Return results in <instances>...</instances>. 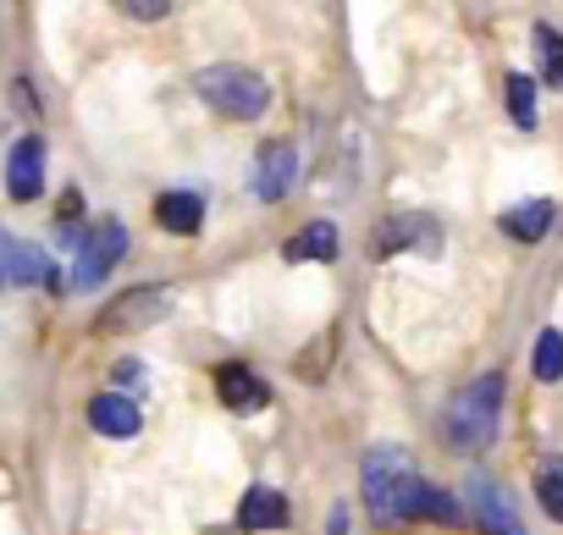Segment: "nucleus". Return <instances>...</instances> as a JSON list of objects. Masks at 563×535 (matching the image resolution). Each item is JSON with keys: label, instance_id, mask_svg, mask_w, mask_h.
Listing matches in <instances>:
<instances>
[{"label": "nucleus", "instance_id": "1", "mask_svg": "<svg viewBox=\"0 0 563 535\" xmlns=\"http://www.w3.org/2000/svg\"><path fill=\"white\" fill-rule=\"evenodd\" d=\"M365 502H371L376 524H404V519H426L431 486L409 469L404 447H376L365 458Z\"/></svg>", "mask_w": 563, "mask_h": 535}, {"label": "nucleus", "instance_id": "17", "mask_svg": "<svg viewBox=\"0 0 563 535\" xmlns=\"http://www.w3.org/2000/svg\"><path fill=\"white\" fill-rule=\"evenodd\" d=\"M530 40H536V67H541V78H547V83H563V34H558L552 23H536Z\"/></svg>", "mask_w": 563, "mask_h": 535}, {"label": "nucleus", "instance_id": "19", "mask_svg": "<svg viewBox=\"0 0 563 535\" xmlns=\"http://www.w3.org/2000/svg\"><path fill=\"white\" fill-rule=\"evenodd\" d=\"M508 116H514L519 127H536V83H530L525 73L508 78Z\"/></svg>", "mask_w": 563, "mask_h": 535}, {"label": "nucleus", "instance_id": "14", "mask_svg": "<svg viewBox=\"0 0 563 535\" xmlns=\"http://www.w3.org/2000/svg\"><path fill=\"white\" fill-rule=\"evenodd\" d=\"M497 226L514 237V243H541L547 226H552V199H530V204H514L497 215Z\"/></svg>", "mask_w": 563, "mask_h": 535}, {"label": "nucleus", "instance_id": "23", "mask_svg": "<svg viewBox=\"0 0 563 535\" xmlns=\"http://www.w3.org/2000/svg\"><path fill=\"white\" fill-rule=\"evenodd\" d=\"M111 376H117V387H139V381H144V365H133V359H122V365H117Z\"/></svg>", "mask_w": 563, "mask_h": 535}, {"label": "nucleus", "instance_id": "11", "mask_svg": "<svg viewBox=\"0 0 563 535\" xmlns=\"http://www.w3.org/2000/svg\"><path fill=\"white\" fill-rule=\"evenodd\" d=\"M216 398L227 409H260L271 398V387L249 370V365H216Z\"/></svg>", "mask_w": 563, "mask_h": 535}, {"label": "nucleus", "instance_id": "18", "mask_svg": "<svg viewBox=\"0 0 563 535\" xmlns=\"http://www.w3.org/2000/svg\"><path fill=\"white\" fill-rule=\"evenodd\" d=\"M536 502H541L552 519H563V464H558V458H547V464L536 469Z\"/></svg>", "mask_w": 563, "mask_h": 535}, {"label": "nucleus", "instance_id": "13", "mask_svg": "<svg viewBox=\"0 0 563 535\" xmlns=\"http://www.w3.org/2000/svg\"><path fill=\"white\" fill-rule=\"evenodd\" d=\"M89 425H95L100 436H133V431H139V403L122 398V392H100V398L89 403Z\"/></svg>", "mask_w": 563, "mask_h": 535}, {"label": "nucleus", "instance_id": "21", "mask_svg": "<svg viewBox=\"0 0 563 535\" xmlns=\"http://www.w3.org/2000/svg\"><path fill=\"white\" fill-rule=\"evenodd\" d=\"M327 354H332V332L316 343V354H299V376H305V381H327V376H321V370H327Z\"/></svg>", "mask_w": 563, "mask_h": 535}, {"label": "nucleus", "instance_id": "3", "mask_svg": "<svg viewBox=\"0 0 563 535\" xmlns=\"http://www.w3.org/2000/svg\"><path fill=\"white\" fill-rule=\"evenodd\" d=\"M194 94H199L205 105H216L221 116H232V122H254V116L271 105V89H265L249 67H205V73L194 78Z\"/></svg>", "mask_w": 563, "mask_h": 535}, {"label": "nucleus", "instance_id": "24", "mask_svg": "<svg viewBox=\"0 0 563 535\" xmlns=\"http://www.w3.org/2000/svg\"><path fill=\"white\" fill-rule=\"evenodd\" d=\"M221 535H227V530H221Z\"/></svg>", "mask_w": 563, "mask_h": 535}, {"label": "nucleus", "instance_id": "22", "mask_svg": "<svg viewBox=\"0 0 563 535\" xmlns=\"http://www.w3.org/2000/svg\"><path fill=\"white\" fill-rule=\"evenodd\" d=\"M122 12H128V18H139V23H155V18H166L172 7H166V0H128Z\"/></svg>", "mask_w": 563, "mask_h": 535}, {"label": "nucleus", "instance_id": "4", "mask_svg": "<svg viewBox=\"0 0 563 535\" xmlns=\"http://www.w3.org/2000/svg\"><path fill=\"white\" fill-rule=\"evenodd\" d=\"M166 315H172V293L155 288V282H144V288L117 293V299L95 315V332H100V337H117V332H150V326L166 321Z\"/></svg>", "mask_w": 563, "mask_h": 535}, {"label": "nucleus", "instance_id": "5", "mask_svg": "<svg viewBox=\"0 0 563 535\" xmlns=\"http://www.w3.org/2000/svg\"><path fill=\"white\" fill-rule=\"evenodd\" d=\"M128 254V226L117 215L95 221L78 243V265H73V288H100L111 271H117V259Z\"/></svg>", "mask_w": 563, "mask_h": 535}, {"label": "nucleus", "instance_id": "8", "mask_svg": "<svg viewBox=\"0 0 563 535\" xmlns=\"http://www.w3.org/2000/svg\"><path fill=\"white\" fill-rule=\"evenodd\" d=\"M294 171H299V149H294V144H282V138L265 144V149L254 155V177H249V182H254V199H260V204H276L282 193H288Z\"/></svg>", "mask_w": 563, "mask_h": 535}, {"label": "nucleus", "instance_id": "12", "mask_svg": "<svg viewBox=\"0 0 563 535\" xmlns=\"http://www.w3.org/2000/svg\"><path fill=\"white\" fill-rule=\"evenodd\" d=\"M282 524H288V497L271 486H249L238 508V530H282Z\"/></svg>", "mask_w": 563, "mask_h": 535}, {"label": "nucleus", "instance_id": "7", "mask_svg": "<svg viewBox=\"0 0 563 535\" xmlns=\"http://www.w3.org/2000/svg\"><path fill=\"white\" fill-rule=\"evenodd\" d=\"M470 502H475V524H481V535H525V524H519L508 491H503L492 475H475V480H470Z\"/></svg>", "mask_w": 563, "mask_h": 535}, {"label": "nucleus", "instance_id": "20", "mask_svg": "<svg viewBox=\"0 0 563 535\" xmlns=\"http://www.w3.org/2000/svg\"><path fill=\"white\" fill-rule=\"evenodd\" d=\"M536 376L541 381H558L563 376V332H541L536 337Z\"/></svg>", "mask_w": 563, "mask_h": 535}, {"label": "nucleus", "instance_id": "9", "mask_svg": "<svg viewBox=\"0 0 563 535\" xmlns=\"http://www.w3.org/2000/svg\"><path fill=\"white\" fill-rule=\"evenodd\" d=\"M34 282H51V259L34 243L0 232V288H34Z\"/></svg>", "mask_w": 563, "mask_h": 535}, {"label": "nucleus", "instance_id": "16", "mask_svg": "<svg viewBox=\"0 0 563 535\" xmlns=\"http://www.w3.org/2000/svg\"><path fill=\"white\" fill-rule=\"evenodd\" d=\"M282 254L288 259H338V226L332 221H310L305 232H294L288 243H282Z\"/></svg>", "mask_w": 563, "mask_h": 535}, {"label": "nucleus", "instance_id": "2", "mask_svg": "<svg viewBox=\"0 0 563 535\" xmlns=\"http://www.w3.org/2000/svg\"><path fill=\"white\" fill-rule=\"evenodd\" d=\"M497 409H503V376H481V381H470V387L448 403L442 436H448L459 453H481V447H492V436H497Z\"/></svg>", "mask_w": 563, "mask_h": 535}, {"label": "nucleus", "instance_id": "15", "mask_svg": "<svg viewBox=\"0 0 563 535\" xmlns=\"http://www.w3.org/2000/svg\"><path fill=\"white\" fill-rule=\"evenodd\" d=\"M155 221L166 226V232H183V237H194L199 232V221H205V199L199 193H161L155 199Z\"/></svg>", "mask_w": 563, "mask_h": 535}, {"label": "nucleus", "instance_id": "10", "mask_svg": "<svg viewBox=\"0 0 563 535\" xmlns=\"http://www.w3.org/2000/svg\"><path fill=\"white\" fill-rule=\"evenodd\" d=\"M7 188H12V199H40V188H45V144L34 133L12 144V155H7Z\"/></svg>", "mask_w": 563, "mask_h": 535}, {"label": "nucleus", "instance_id": "6", "mask_svg": "<svg viewBox=\"0 0 563 535\" xmlns=\"http://www.w3.org/2000/svg\"><path fill=\"white\" fill-rule=\"evenodd\" d=\"M437 248H442V221L426 215V210H404V215L382 221L376 237H371V254H376V259H393V254H437Z\"/></svg>", "mask_w": 563, "mask_h": 535}]
</instances>
